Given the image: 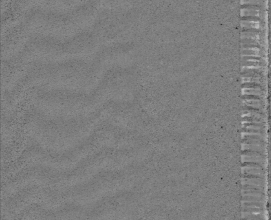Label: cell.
Wrapping results in <instances>:
<instances>
[{
  "mask_svg": "<svg viewBox=\"0 0 271 220\" xmlns=\"http://www.w3.org/2000/svg\"><path fill=\"white\" fill-rule=\"evenodd\" d=\"M242 149L265 152V147L264 146V145H254V144H248V143H242Z\"/></svg>",
  "mask_w": 271,
  "mask_h": 220,
  "instance_id": "6da1fadb",
  "label": "cell"
},
{
  "mask_svg": "<svg viewBox=\"0 0 271 220\" xmlns=\"http://www.w3.org/2000/svg\"><path fill=\"white\" fill-rule=\"evenodd\" d=\"M243 201H259V202H265V197H256V196H243Z\"/></svg>",
  "mask_w": 271,
  "mask_h": 220,
  "instance_id": "7a4b0ae2",
  "label": "cell"
}]
</instances>
